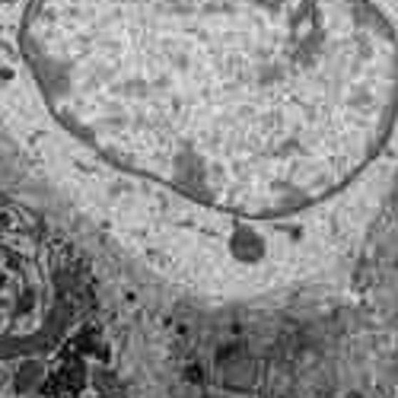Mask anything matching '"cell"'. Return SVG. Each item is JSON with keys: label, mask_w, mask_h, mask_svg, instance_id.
<instances>
[{"label": "cell", "mask_w": 398, "mask_h": 398, "mask_svg": "<svg viewBox=\"0 0 398 398\" xmlns=\"http://www.w3.org/2000/svg\"><path fill=\"white\" fill-rule=\"evenodd\" d=\"M0 67L29 153L204 290L306 277L398 175V0H29Z\"/></svg>", "instance_id": "cell-1"}]
</instances>
